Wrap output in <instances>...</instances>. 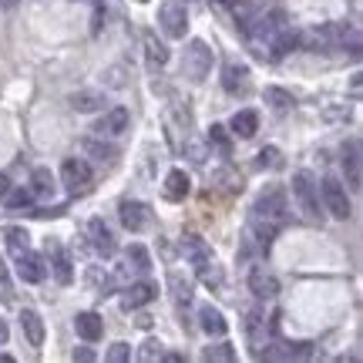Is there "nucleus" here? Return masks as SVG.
Here are the masks:
<instances>
[{"label": "nucleus", "instance_id": "12", "mask_svg": "<svg viewBox=\"0 0 363 363\" xmlns=\"http://www.w3.org/2000/svg\"><path fill=\"white\" fill-rule=\"evenodd\" d=\"M246 340H249V347H252V353L259 357L262 347H266V313L259 306L249 310V316H246Z\"/></svg>", "mask_w": 363, "mask_h": 363}, {"label": "nucleus", "instance_id": "19", "mask_svg": "<svg viewBox=\"0 0 363 363\" xmlns=\"http://www.w3.org/2000/svg\"><path fill=\"white\" fill-rule=\"evenodd\" d=\"M67 104L78 111V115H94V111H101L104 108V94L101 91H74Z\"/></svg>", "mask_w": 363, "mask_h": 363}, {"label": "nucleus", "instance_id": "13", "mask_svg": "<svg viewBox=\"0 0 363 363\" xmlns=\"http://www.w3.org/2000/svg\"><path fill=\"white\" fill-rule=\"evenodd\" d=\"M158 296V286L155 283H131L128 289H125V296H121V306L125 310H138V306H145V303H152V299Z\"/></svg>", "mask_w": 363, "mask_h": 363}, {"label": "nucleus", "instance_id": "14", "mask_svg": "<svg viewBox=\"0 0 363 363\" xmlns=\"http://www.w3.org/2000/svg\"><path fill=\"white\" fill-rule=\"evenodd\" d=\"M199 326L206 330L208 337H225V333H229V323H225V316H222V310H216L212 303H206V306H199Z\"/></svg>", "mask_w": 363, "mask_h": 363}, {"label": "nucleus", "instance_id": "40", "mask_svg": "<svg viewBox=\"0 0 363 363\" xmlns=\"http://www.w3.org/2000/svg\"><path fill=\"white\" fill-rule=\"evenodd\" d=\"M71 357H74V360H84V363H88V360H94V353H91V350H84V347H81V350H74V353H71Z\"/></svg>", "mask_w": 363, "mask_h": 363}, {"label": "nucleus", "instance_id": "20", "mask_svg": "<svg viewBox=\"0 0 363 363\" xmlns=\"http://www.w3.org/2000/svg\"><path fill=\"white\" fill-rule=\"evenodd\" d=\"M21 330L30 347H44V320L38 310H21Z\"/></svg>", "mask_w": 363, "mask_h": 363}, {"label": "nucleus", "instance_id": "38", "mask_svg": "<svg viewBox=\"0 0 363 363\" xmlns=\"http://www.w3.org/2000/svg\"><path fill=\"white\" fill-rule=\"evenodd\" d=\"M104 78H111V81H108L111 88H121V84H125V78H121V67H111V71H108Z\"/></svg>", "mask_w": 363, "mask_h": 363}, {"label": "nucleus", "instance_id": "18", "mask_svg": "<svg viewBox=\"0 0 363 363\" xmlns=\"http://www.w3.org/2000/svg\"><path fill=\"white\" fill-rule=\"evenodd\" d=\"M165 199L169 202H182L185 195L192 192V182H189V175H185V169H172L169 175H165Z\"/></svg>", "mask_w": 363, "mask_h": 363}, {"label": "nucleus", "instance_id": "29", "mask_svg": "<svg viewBox=\"0 0 363 363\" xmlns=\"http://www.w3.org/2000/svg\"><path fill=\"white\" fill-rule=\"evenodd\" d=\"M4 235H7V246H11L13 256H21V252L30 246V235H27L24 229H17V225H7V229H4Z\"/></svg>", "mask_w": 363, "mask_h": 363}, {"label": "nucleus", "instance_id": "15", "mask_svg": "<svg viewBox=\"0 0 363 363\" xmlns=\"http://www.w3.org/2000/svg\"><path fill=\"white\" fill-rule=\"evenodd\" d=\"M142 44H145V61H148V67L155 71V67H165L169 65V48L158 40L155 30H145L142 34Z\"/></svg>", "mask_w": 363, "mask_h": 363}, {"label": "nucleus", "instance_id": "2", "mask_svg": "<svg viewBox=\"0 0 363 363\" xmlns=\"http://www.w3.org/2000/svg\"><path fill=\"white\" fill-rule=\"evenodd\" d=\"M212 65H216V51L208 48L206 40H189V48L182 54V74L199 84V81L208 78Z\"/></svg>", "mask_w": 363, "mask_h": 363}, {"label": "nucleus", "instance_id": "32", "mask_svg": "<svg viewBox=\"0 0 363 363\" xmlns=\"http://www.w3.org/2000/svg\"><path fill=\"white\" fill-rule=\"evenodd\" d=\"M208 145H216L222 155H233V138H229V131L222 128V125H212V128H208Z\"/></svg>", "mask_w": 363, "mask_h": 363}, {"label": "nucleus", "instance_id": "21", "mask_svg": "<svg viewBox=\"0 0 363 363\" xmlns=\"http://www.w3.org/2000/svg\"><path fill=\"white\" fill-rule=\"evenodd\" d=\"M30 192H34V199H44V202H51L54 195H57V179L51 175V169H34Z\"/></svg>", "mask_w": 363, "mask_h": 363}, {"label": "nucleus", "instance_id": "23", "mask_svg": "<svg viewBox=\"0 0 363 363\" xmlns=\"http://www.w3.org/2000/svg\"><path fill=\"white\" fill-rule=\"evenodd\" d=\"M229 128H233V135H239V138H252V135L259 131V115L249 111V108H242V111H235L233 115Z\"/></svg>", "mask_w": 363, "mask_h": 363}, {"label": "nucleus", "instance_id": "4", "mask_svg": "<svg viewBox=\"0 0 363 363\" xmlns=\"http://www.w3.org/2000/svg\"><path fill=\"white\" fill-rule=\"evenodd\" d=\"M158 27H162L165 38H172V40L185 38V30H189V11H185V4H182V0H165V4L158 7Z\"/></svg>", "mask_w": 363, "mask_h": 363}, {"label": "nucleus", "instance_id": "3", "mask_svg": "<svg viewBox=\"0 0 363 363\" xmlns=\"http://www.w3.org/2000/svg\"><path fill=\"white\" fill-rule=\"evenodd\" d=\"M293 199H296L299 212L310 222H323V212H320V185L310 172H296L293 175Z\"/></svg>", "mask_w": 363, "mask_h": 363}, {"label": "nucleus", "instance_id": "31", "mask_svg": "<svg viewBox=\"0 0 363 363\" xmlns=\"http://www.w3.org/2000/svg\"><path fill=\"white\" fill-rule=\"evenodd\" d=\"M266 101H269L276 111H289V108L296 104V98H293L289 91H283V88H266Z\"/></svg>", "mask_w": 363, "mask_h": 363}, {"label": "nucleus", "instance_id": "1", "mask_svg": "<svg viewBox=\"0 0 363 363\" xmlns=\"http://www.w3.org/2000/svg\"><path fill=\"white\" fill-rule=\"evenodd\" d=\"M299 44L303 48H310V51H347L350 48V54H357V48H360V34H357V27L353 24H343V21H337V24H320L313 27V30H306V34H299Z\"/></svg>", "mask_w": 363, "mask_h": 363}, {"label": "nucleus", "instance_id": "8", "mask_svg": "<svg viewBox=\"0 0 363 363\" xmlns=\"http://www.w3.org/2000/svg\"><path fill=\"white\" fill-rule=\"evenodd\" d=\"M249 293H252L256 299H276V293H279V279H276L266 266H252V269H249Z\"/></svg>", "mask_w": 363, "mask_h": 363}, {"label": "nucleus", "instance_id": "11", "mask_svg": "<svg viewBox=\"0 0 363 363\" xmlns=\"http://www.w3.org/2000/svg\"><path fill=\"white\" fill-rule=\"evenodd\" d=\"M17 276H21V283H44L48 279V266H44V259L40 256H34V252H21L17 256Z\"/></svg>", "mask_w": 363, "mask_h": 363}, {"label": "nucleus", "instance_id": "16", "mask_svg": "<svg viewBox=\"0 0 363 363\" xmlns=\"http://www.w3.org/2000/svg\"><path fill=\"white\" fill-rule=\"evenodd\" d=\"M81 152L88 158H94L98 165H115V158H118V148L108 145L104 138H84V142H81Z\"/></svg>", "mask_w": 363, "mask_h": 363}, {"label": "nucleus", "instance_id": "39", "mask_svg": "<svg viewBox=\"0 0 363 363\" xmlns=\"http://www.w3.org/2000/svg\"><path fill=\"white\" fill-rule=\"evenodd\" d=\"M0 289H4V296H11L7 293V266H4V259H0Z\"/></svg>", "mask_w": 363, "mask_h": 363}, {"label": "nucleus", "instance_id": "22", "mask_svg": "<svg viewBox=\"0 0 363 363\" xmlns=\"http://www.w3.org/2000/svg\"><path fill=\"white\" fill-rule=\"evenodd\" d=\"M343 172H347L350 189H360V142L357 138H350V145L343 148Z\"/></svg>", "mask_w": 363, "mask_h": 363}, {"label": "nucleus", "instance_id": "42", "mask_svg": "<svg viewBox=\"0 0 363 363\" xmlns=\"http://www.w3.org/2000/svg\"><path fill=\"white\" fill-rule=\"evenodd\" d=\"M7 189H11V185H7V175H0V199L7 195Z\"/></svg>", "mask_w": 363, "mask_h": 363}, {"label": "nucleus", "instance_id": "6", "mask_svg": "<svg viewBox=\"0 0 363 363\" xmlns=\"http://www.w3.org/2000/svg\"><path fill=\"white\" fill-rule=\"evenodd\" d=\"M61 182H65V189L71 195L88 192V185H91V165L84 162V158H67L65 165H61Z\"/></svg>", "mask_w": 363, "mask_h": 363}, {"label": "nucleus", "instance_id": "41", "mask_svg": "<svg viewBox=\"0 0 363 363\" xmlns=\"http://www.w3.org/2000/svg\"><path fill=\"white\" fill-rule=\"evenodd\" d=\"M17 4H21V0H0V7H4V11H13Z\"/></svg>", "mask_w": 363, "mask_h": 363}, {"label": "nucleus", "instance_id": "27", "mask_svg": "<svg viewBox=\"0 0 363 363\" xmlns=\"http://www.w3.org/2000/svg\"><path fill=\"white\" fill-rule=\"evenodd\" d=\"M182 252H185L195 266H199V262H206V259H212V256H208V249H206V242H202L199 235H189V239L182 242Z\"/></svg>", "mask_w": 363, "mask_h": 363}, {"label": "nucleus", "instance_id": "17", "mask_svg": "<svg viewBox=\"0 0 363 363\" xmlns=\"http://www.w3.org/2000/svg\"><path fill=\"white\" fill-rule=\"evenodd\" d=\"M74 330H78L81 340H88V343H98L104 333V320L98 313H78L74 316Z\"/></svg>", "mask_w": 363, "mask_h": 363}, {"label": "nucleus", "instance_id": "28", "mask_svg": "<svg viewBox=\"0 0 363 363\" xmlns=\"http://www.w3.org/2000/svg\"><path fill=\"white\" fill-rule=\"evenodd\" d=\"M54 249V276H57V283H71L74 279V269H71V259H67L65 252H61V246H51Z\"/></svg>", "mask_w": 363, "mask_h": 363}, {"label": "nucleus", "instance_id": "37", "mask_svg": "<svg viewBox=\"0 0 363 363\" xmlns=\"http://www.w3.org/2000/svg\"><path fill=\"white\" fill-rule=\"evenodd\" d=\"M108 360H111V363H125V360H131V347H128V343H115V347L108 350Z\"/></svg>", "mask_w": 363, "mask_h": 363}, {"label": "nucleus", "instance_id": "34", "mask_svg": "<svg viewBox=\"0 0 363 363\" xmlns=\"http://www.w3.org/2000/svg\"><path fill=\"white\" fill-rule=\"evenodd\" d=\"M199 276H202V283L206 286H222V266H216L212 259H206V262H199Z\"/></svg>", "mask_w": 363, "mask_h": 363}, {"label": "nucleus", "instance_id": "10", "mask_svg": "<svg viewBox=\"0 0 363 363\" xmlns=\"http://www.w3.org/2000/svg\"><path fill=\"white\" fill-rule=\"evenodd\" d=\"M88 239H91V249L98 252V256H115L118 252V242L111 229H108V222L104 219H91L88 222Z\"/></svg>", "mask_w": 363, "mask_h": 363}, {"label": "nucleus", "instance_id": "5", "mask_svg": "<svg viewBox=\"0 0 363 363\" xmlns=\"http://www.w3.org/2000/svg\"><path fill=\"white\" fill-rule=\"evenodd\" d=\"M320 195H323L326 212H330L333 219H350L353 216V206H350V199H347V185H343L340 179L326 175L323 185H320Z\"/></svg>", "mask_w": 363, "mask_h": 363}, {"label": "nucleus", "instance_id": "43", "mask_svg": "<svg viewBox=\"0 0 363 363\" xmlns=\"http://www.w3.org/2000/svg\"><path fill=\"white\" fill-rule=\"evenodd\" d=\"M0 343H7V323H4V316H0Z\"/></svg>", "mask_w": 363, "mask_h": 363}, {"label": "nucleus", "instance_id": "9", "mask_svg": "<svg viewBox=\"0 0 363 363\" xmlns=\"http://www.w3.org/2000/svg\"><path fill=\"white\" fill-rule=\"evenodd\" d=\"M128 121H131V115H128V108H108L98 121H94V128L91 131H98L101 138H111V135H121V131L128 128Z\"/></svg>", "mask_w": 363, "mask_h": 363}, {"label": "nucleus", "instance_id": "24", "mask_svg": "<svg viewBox=\"0 0 363 363\" xmlns=\"http://www.w3.org/2000/svg\"><path fill=\"white\" fill-rule=\"evenodd\" d=\"M246 78H249V67L246 65H225L222 67V88L235 94V91H246Z\"/></svg>", "mask_w": 363, "mask_h": 363}, {"label": "nucleus", "instance_id": "35", "mask_svg": "<svg viewBox=\"0 0 363 363\" xmlns=\"http://www.w3.org/2000/svg\"><path fill=\"white\" fill-rule=\"evenodd\" d=\"M202 357H206V360H235V350L229 343H219V347H206Z\"/></svg>", "mask_w": 363, "mask_h": 363}, {"label": "nucleus", "instance_id": "26", "mask_svg": "<svg viewBox=\"0 0 363 363\" xmlns=\"http://www.w3.org/2000/svg\"><path fill=\"white\" fill-rule=\"evenodd\" d=\"M125 259H128L131 269H138V272L152 269V256H148V249H145L142 242H131V246L125 249Z\"/></svg>", "mask_w": 363, "mask_h": 363}, {"label": "nucleus", "instance_id": "33", "mask_svg": "<svg viewBox=\"0 0 363 363\" xmlns=\"http://www.w3.org/2000/svg\"><path fill=\"white\" fill-rule=\"evenodd\" d=\"M256 165H259V169H283V152H279V148H262L259 155H256Z\"/></svg>", "mask_w": 363, "mask_h": 363}, {"label": "nucleus", "instance_id": "30", "mask_svg": "<svg viewBox=\"0 0 363 363\" xmlns=\"http://www.w3.org/2000/svg\"><path fill=\"white\" fill-rule=\"evenodd\" d=\"M4 202H7V208H27L30 202H34V192L24 189V185H17V189H7Z\"/></svg>", "mask_w": 363, "mask_h": 363}, {"label": "nucleus", "instance_id": "7", "mask_svg": "<svg viewBox=\"0 0 363 363\" xmlns=\"http://www.w3.org/2000/svg\"><path fill=\"white\" fill-rule=\"evenodd\" d=\"M118 216H121V225L128 229V233H142L148 219H152V212L145 202L138 199H121V206H118Z\"/></svg>", "mask_w": 363, "mask_h": 363}, {"label": "nucleus", "instance_id": "25", "mask_svg": "<svg viewBox=\"0 0 363 363\" xmlns=\"http://www.w3.org/2000/svg\"><path fill=\"white\" fill-rule=\"evenodd\" d=\"M169 289H172V296H175V303H185V306H189V303H192V279H189V276H185V272H179V269H172L169 272Z\"/></svg>", "mask_w": 363, "mask_h": 363}, {"label": "nucleus", "instance_id": "36", "mask_svg": "<svg viewBox=\"0 0 363 363\" xmlns=\"http://www.w3.org/2000/svg\"><path fill=\"white\" fill-rule=\"evenodd\" d=\"M162 357H165V350H162L158 340H148V343H142V350H138V360H162Z\"/></svg>", "mask_w": 363, "mask_h": 363}]
</instances>
